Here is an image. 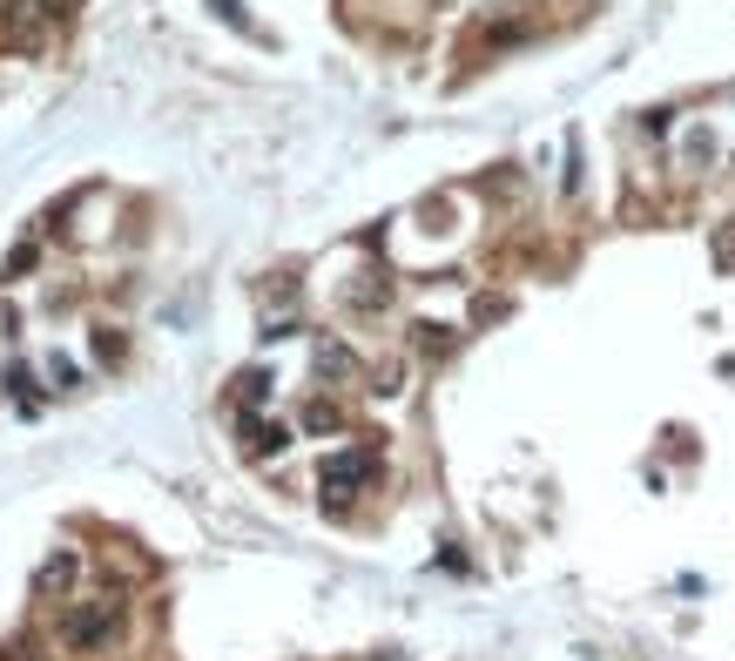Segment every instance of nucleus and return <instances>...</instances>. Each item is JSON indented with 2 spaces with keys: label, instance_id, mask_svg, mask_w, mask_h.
Here are the masks:
<instances>
[{
  "label": "nucleus",
  "instance_id": "nucleus-1",
  "mask_svg": "<svg viewBox=\"0 0 735 661\" xmlns=\"http://www.w3.org/2000/svg\"><path fill=\"white\" fill-rule=\"evenodd\" d=\"M115 628H122V601H115V594H109V601H74V608L61 614V641L81 648V654H89V648H109Z\"/></svg>",
  "mask_w": 735,
  "mask_h": 661
},
{
  "label": "nucleus",
  "instance_id": "nucleus-2",
  "mask_svg": "<svg viewBox=\"0 0 735 661\" xmlns=\"http://www.w3.org/2000/svg\"><path fill=\"white\" fill-rule=\"evenodd\" d=\"M371 472H378V452H365V446L358 452H331V459H324V500L345 507L358 486H371Z\"/></svg>",
  "mask_w": 735,
  "mask_h": 661
},
{
  "label": "nucleus",
  "instance_id": "nucleus-3",
  "mask_svg": "<svg viewBox=\"0 0 735 661\" xmlns=\"http://www.w3.org/2000/svg\"><path fill=\"white\" fill-rule=\"evenodd\" d=\"M236 426L251 433V439H243V446H251V459H270V452H284V446H290V426H284V419L270 426V419H257V411H236Z\"/></svg>",
  "mask_w": 735,
  "mask_h": 661
},
{
  "label": "nucleus",
  "instance_id": "nucleus-4",
  "mask_svg": "<svg viewBox=\"0 0 735 661\" xmlns=\"http://www.w3.org/2000/svg\"><path fill=\"white\" fill-rule=\"evenodd\" d=\"M317 378H358L351 345H338V338H317Z\"/></svg>",
  "mask_w": 735,
  "mask_h": 661
},
{
  "label": "nucleus",
  "instance_id": "nucleus-5",
  "mask_svg": "<svg viewBox=\"0 0 735 661\" xmlns=\"http://www.w3.org/2000/svg\"><path fill=\"white\" fill-rule=\"evenodd\" d=\"M264 398H270V372H257V365L236 372V405H243V411H257Z\"/></svg>",
  "mask_w": 735,
  "mask_h": 661
},
{
  "label": "nucleus",
  "instance_id": "nucleus-6",
  "mask_svg": "<svg viewBox=\"0 0 735 661\" xmlns=\"http://www.w3.org/2000/svg\"><path fill=\"white\" fill-rule=\"evenodd\" d=\"M74 567H81L74 553H54V560H48V567L34 573V588H41V594H54V588H68V581H74Z\"/></svg>",
  "mask_w": 735,
  "mask_h": 661
},
{
  "label": "nucleus",
  "instance_id": "nucleus-7",
  "mask_svg": "<svg viewBox=\"0 0 735 661\" xmlns=\"http://www.w3.org/2000/svg\"><path fill=\"white\" fill-rule=\"evenodd\" d=\"M385 297H391V284H351V304H358V311H378Z\"/></svg>",
  "mask_w": 735,
  "mask_h": 661
},
{
  "label": "nucleus",
  "instance_id": "nucleus-8",
  "mask_svg": "<svg viewBox=\"0 0 735 661\" xmlns=\"http://www.w3.org/2000/svg\"><path fill=\"white\" fill-rule=\"evenodd\" d=\"M419 345H426V352H452V330H446V324H419Z\"/></svg>",
  "mask_w": 735,
  "mask_h": 661
},
{
  "label": "nucleus",
  "instance_id": "nucleus-9",
  "mask_svg": "<svg viewBox=\"0 0 735 661\" xmlns=\"http://www.w3.org/2000/svg\"><path fill=\"white\" fill-rule=\"evenodd\" d=\"M304 426H310V433H331V426H338V405H310Z\"/></svg>",
  "mask_w": 735,
  "mask_h": 661
},
{
  "label": "nucleus",
  "instance_id": "nucleus-10",
  "mask_svg": "<svg viewBox=\"0 0 735 661\" xmlns=\"http://www.w3.org/2000/svg\"><path fill=\"white\" fill-rule=\"evenodd\" d=\"M34 8H41V21H48V28H61V21L74 14V0H34Z\"/></svg>",
  "mask_w": 735,
  "mask_h": 661
},
{
  "label": "nucleus",
  "instance_id": "nucleus-11",
  "mask_svg": "<svg viewBox=\"0 0 735 661\" xmlns=\"http://www.w3.org/2000/svg\"><path fill=\"white\" fill-rule=\"evenodd\" d=\"M398 378H405V372H398V365H385V372H378V385H371V391H378V398H391V391H398Z\"/></svg>",
  "mask_w": 735,
  "mask_h": 661
}]
</instances>
